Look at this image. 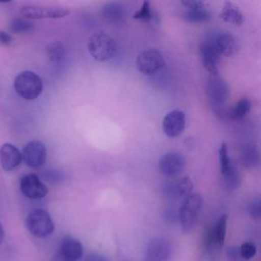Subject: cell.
<instances>
[{"label": "cell", "instance_id": "6da1fadb", "mask_svg": "<svg viewBox=\"0 0 261 261\" xmlns=\"http://www.w3.org/2000/svg\"><path fill=\"white\" fill-rule=\"evenodd\" d=\"M88 51L90 55L99 62H104L113 57L116 52V42L104 32L94 33L88 40Z\"/></svg>", "mask_w": 261, "mask_h": 261}, {"label": "cell", "instance_id": "7a4b0ae2", "mask_svg": "<svg viewBox=\"0 0 261 261\" xmlns=\"http://www.w3.org/2000/svg\"><path fill=\"white\" fill-rule=\"evenodd\" d=\"M16 94L24 100H35L43 91L42 79L31 70L19 72L13 82Z\"/></svg>", "mask_w": 261, "mask_h": 261}, {"label": "cell", "instance_id": "3957f363", "mask_svg": "<svg viewBox=\"0 0 261 261\" xmlns=\"http://www.w3.org/2000/svg\"><path fill=\"white\" fill-rule=\"evenodd\" d=\"M206 92L215 114L223 116L225 114L226 101L229 96V87L227 83L218 75L210 76L207 83Z\"/></svg>", "mask_w": 261, "mask_h": 261}, {"label": "cell", "instance_id": "277c9868", "mask_svg": "<svg viewBox=\"0 0 261 261\" xmlns=\"http://www.w3.org/2000/svg\"><path fill=\"white\" fill-rule=\"evenodd\" d=\"M203 206V197L200 193H192L184 199L181 207L179 209V221L182 230L190 232L201 212Z\"/></svg>", "mask_w": 261, "mask_h": 261}, {"label": "cell", "instance_id": "5b68a950", "mask_svg": "<svg viewBox=\"0 0 261 261\" xmlns=\"http://www.w3.org/2000/svg\"><path fill=\"white\" fill-rule=\"evenodd\" d=\"M27 229L37 238H46L54 231V222L45 209L32 210L25 218Z\"/></svg>", "mask_w": 261, "mask_h": 261}, {"label": "cell", "instance_id": "8992f818", "mask_svg": "<svg viewBox=\"0 0 261 261\" xmlns=\"http://www.w3.org/2000/svg\"><path fill=\"white\" fill-rule=\"evenodd\" d=\"M136 65L144 75H152L165 65V60L159 50L147 49L137 56Z\"/></svg>", "mask_w": 261, "mask_h": 261}, {"label": "cell", "instance_id": "52a82bcc", "mask_svg": "<svg viewBox=\"0 0 261 261\" xmlns=\"http://www.w3.org/2000/svg\"><path fill=\"white\" fill-rule=\"evenodd\" d=\"M19 13L28 19H56L62 18L69 14V10L57 6L44 5H25L19 9Z\"/></svg>", "mask_w": 261, "mask_h": 261}, {"label": "cell", "instance_id": "ba28073f", "mask_svg": "<svg viewBox=\"0 0 261 261\" xmlns=\"http://www.w3.org/2000/svg\"><path fill=\"white\" fill-rule=\"evenodd\" d=\"M20 192L31 200H40L47 196L48 188L35 173H28L20 178Z\"/></svg>", "mask_w": 261, "mask_h": 261}, {"label": "cell", "instance_id": "9c48e42d", "mask_svg": "<svg viewBox=\"0 0 261 261\" xmlns=\"http://www.w3.org/2000/svg\"><path fill=\"white\" fill-rule=\"evenodd\" d=\"M21 158L27 166L39 168L45 163L47 158L46 146L40 141H31L24 145Z\"/></svg>", "mask_w": 261, "mask_h": 261}, {"label": "cell", "instance_id": "30bf717a", "mask_svg": "<svg viewBox=\"0 0 261 261\" xmlns=\"http://www.w3.org/2000/svg\"><path fill=\"white\" fill-rule=\"evenodd\" d=\"M186 166V159L181 153L168 152L162 155L158 162L159 171L167 177L179 175Z\"/></svg>", "mask_w": 261, "mask_h": 261}, {"label": "cell", "instance_id": "8fae6325", "mask_svg": "<svg viewBox=\"0 0 261 261\" xmlns=\"http://www.w3.org/2000/svg\"><path fill=\"white\" fill-rule=\"evenodd\" d=\"M170 243L163 238L152 239L146 248V261H167L171 256Z\"/></svg>", "mask_w": 261, "mask_h": 261}, {"label": "cell", "instance_id": "7c38bea8", "mask_svg": "<svg viewBox=\"0 0 261 261\" xmlns=\"http://www.w3.org/2000/svg\"><path fill=\"white\" fill-rule=\"evenodd\" d=\"M185 113L178 109L169 111L162 120V129L169 138L179 137L185 129Z\"/></svg>", "mask_w": 261, "mask_h": 261}, {"label": "cell", "instance_id": "4fadbf2b", "mask_svg": "<svg viewBox=\"0 0 261 261\" xmlns=\"http://www.w3.org/2000/svg\"><path fill=\"white\" fill-rule=\"evenodd\" d=\"M22 161L21 152L13 144L4 143L0 148V163L4 171L15 169Z\"/></svg>", "mask_w": 261, "mask_h": 261}, {"label": "cell", "instance_id": "5bb4252c", "mask_svg": "<svg viewBox=\"0 0 261 261\" xmlns=\"http://www.w3.org/2000/svg\"><path fill=\"white\" fill-rule=\"evenodd\" d=\"M200 56H201L203 66L211 74V76H217L219 72L217 63L219 61L220 56L216 52L213 43H209V42L202 43L200 45Z\"/></svg>", "mask_w": 261, "mask_h": 261}, {"label": "cell", "instance_id": "9a60e30c", "mask_svg": "<svg viewBox=\"0 0 261 261\" xmlns=\"http://www.w3.org/2000/svg\"><path fill=\"white\" fill-rule=\"evenodd\" d=\"M213 45L218 55L224 57H232L238 54L240 50V44L238 40L228 33L219 34L216 37Z\"/></svg>", "mask_w": 261, "mask_h": 261}, {"label": "cell", "instance_id": "2e32d148", "mask_svg": "<svg viewBox=\"0 0 261 261\" xmlns=\"http://www.w3.org/2000/svg\"><path fill=\"white\" fill-rule=\"evenodd\" d=\"M82 243L71 237L65 238L60 246V254L64 261H77L83 256Z\"/></svg>", "mask_w": 261, "mask_h": 261}, {"label": "cell", "instance_id": "e0dca14e", "mask_svg": "<svg viewBox=\"0 0 261 261\" xmlns=\"http://www.w3.org/2000/svg\"><path fill=\"white\" fill-rule=\"evenodd\" d=\"M219 17L223 21L233 24V25H237V27L242 25L245 20L244 14L241 11V9L230 1L224 2L222 10L219 13Z\"/></svg>", "mask_w": 261, "mask_h": 261}, {"label": "cell", "instance_id": "ac0fdd59", "mask_svg": "<svg viewBox=\"0 0 261 261\" xmlns=\"http://www.w3.org/2000/svg\"><path fill=\"white\" fill-rule=\"evenodd\" d=\"M103 16L111 22L120 23L123 22L126 17V10L120 3L110 2L104 5L102 9Z\"/></svg>", "mask_w": 261, "mask_h": 261}, {"label": "cell", "instance_id": "d6986e66", "mask_svg": "<svg viewBox=\"0 0 261 261\" xmlns=\"http://www.w3.org/2000/svg\"><path fill=\"white\" fill-rule=\"evenodd\" d=\"M218 157H219V165H220V172L223 178H226L238 171V168L234 166L233 162L231 161L228 155V147L225 142L221 143L219 150H218Z\"/></svg>", "mask_w": 261, "mask_h": 261}, {"label": "cell", "instance_id": "ffe728a7", "mask_svg": "<svg viewBox=\"0 0 261 261\" xmlns=\"http://www.w3.org/2000/svg\"><path fill=\"white\" fill-rule=\"evenodd\" d=\"M242 163L247 168H254L259 162V152L253 145H247L244 147L241 154Z\"/></svg>", "mask_w": 261, "mask_h": 261}, {"label": "cell", "instance_id": "44dd1931", "mask_svg": "<svg viewBox=\"0 0 261 261\" xmlns=\"http://www.w3.org/2000/svg\"><path fill=\"white\" fill-rule=\"evenodd\" d=\"M65 53H66L65 47L59 41L52 42V43L48 44L46 47V54H47L48 58L50 59V61L55 62V63L62 61L65 57Z\"/></svg>", "mask_w": 261, "mask_h": 261}, {"label": "cell", "instance_id": "7402d4cb", "mask_svg": "<svg viewBox=\"0 0 261 261\" xmlns=\"http://www.w3.org/2000/svg\"><path fill=\"white\" fill-rule=\"evenodd\" d=\"M250 109L251 101L248 98L243 97L231 107V109L228 112V115L231 119H241L247 115Z\"/></svg>", "mask_w": 261, "mask_h": 261}, {"label": "cell", "instance_id": "603a6c76", "mask_svg": "<svg viewBox=\"0 0 261 261\" xmlns=\"http://www.w3.org/2000/svg\"><path fill=\"white\" fill-rule=\"evenodd\" d=\"M211 17V14L206 9H199V10H187L182 14V18L188 22H203L209 20Z\"/></svg>", "mask_w": 261, "mask_h": 261}, {"label": "cell", "instance_id": "cb8c5ba5", "mask_svg": "<svg viewBox=\"0 0 261 261\" xmlns=\"http://www.w3.org/2000/svg\"><path fill=\"white\" fill-rule=\"evenodd\" d=\"M226 225H227V215L222 214L218 217L215 228L213 230L216 243L219 247H222L224 244L225 236H226Z\"/></svg>", "mask_w": 261, "mask_h": 261}, {"label": "cell", "instance_id": "d4e9b609", "mask_svg": "<svg viewBox=\"0 0 261 261\" xmlns=\"http://www.w3.org/2000/svg\"><path fill=\"white\" fill-rule=\"evenodd\" d=\"M135 19L137 20H140V21H143V22H150V21H154L156 16L154 15L153 11H152V8H151V4L149 1L145 0L143 3H142V6L141 8L135 12L134 16H133Z\"/></svg>", "mask_w": 261, "mask_h": 261}, {"label": "cell", "instance_id": "484cf974", "mask_svg": "<svg viewBox=\"0 0 261 261\" xmlns=\"http://www.w3.org/2000/svg\"><path fill=\"white\" fill-rule=\"evenodd\" d=\"M193 182L189 176L180 177L175 184V193L180 198H187L192 194Z\"/></svg>", "mask_w": 261, "mask_h": 261}, {"label": "cell", "instance_id": "4316f807", "mask_svg": "<svg viewBox=\"0 0 261 261\" xmlns=\"http://www.w3.org/2000/svg\"><path fill=\"white\" fill-rule=\"evenodd\" d=\"M9 29L13 34L28 33L34 29V23L23 18H15L10 22Z\"/></svg>", "mask_w": 261, "mask_h": 261}, {"label": "cell", "instance_id": "83f0119b", "mask_svg": "<svg viewBox=\"0 0 261 261\" xmlns=\"http://www.w3.org/2000/svg\"><path fill=\"white\" fill-rule=\"evenodd\" d=\"M257 248L254 243L252 242H245L242 244L240 248V255L244 259H251L256 255Z\"/></svg>", "mask_w": 261, "mask_h": 261}, {"label": "cell", "instance_id": "f1b7e54d", "mask_svg": "<svg viewBox=\"0 0 261 261\" xmlns=\"http://www.w3.org/2000/svg\"><path fill=\"white\" fill-rule=\"evenodd\" d=\"M249 214L254 219H259L261 216V202L259 198L254 199L248 206Z\"/></svg>", "mask_w": 261, "mask_h": 261}, {"label": "cell", "instance_id": "f546056e", "mask_svg": "<svg viewBox=\"0 0 261 261\" xmlns=\"http://www.w3.org/2000/svg\"><path fill=\"white\" fill-rule=\"evenodd\" d=\"M180 3L187 8V10H199L206 9L208 7L206 2L200 0H182Z\"/></svg>", "mask_w": 261, "mask_h": 261}, {"label": "cell", "instance_id": "4dcf8cb0", "mask_svg": "<svg viewBox=\"0 0 261 261\" xmlns=\"http://www.w3.org/2000/svg\"><path fill=\"white\" fill-rule=\"evenodd\" d=\"M12 43V37L9 33L6 32H0V44L1 45H10Z\"/></svg>", "mask_w": 261, "mask_h": 261}, {"label": "cell", "instance_id": "1f68e13d", "mask_svg": "<svg viewBox=\"0 0 261 261\" xmlns=\"http://www.w3.org/2000/svg\"><path fill=\"white\" fill-rule=\"evenodd\" d=\"M87 261H108V259L102 255L93 254L87 258Z\"/></svg>", "mask_w": 261, "mask_h": 261}, {"label": "cell", "instance_id": "d6a6232c", "mask_svg": "<svg viewBox=\"0 0 261 261\" xmlns=\"http://www.w3.org/2000/svg\"><path fill=\"white\" fill-rule=\"evenodd\" d=\"M237 255H238V252H237L236 248L231 247V248H229V249L227 250V256H228L229 259H231V260L236 259V258H237Z\"/></svg>", "mask_w": 261, "mask_h": 261}, {"label": "cell", "instance_id": "836d02e7", "mask_svg": "<svg viewBox=\"0 0 261 261\" xmlns=\"http://www.w3.org/2000/svg\"><path fill=\"white\" fill-rule=\"evenodd\" d=\"M3 240H4V229H3V226H2V224L0 222V245L2 244Z\"/></svg>", "mask_w": 261, "mask_h": 261}]
</instances>
